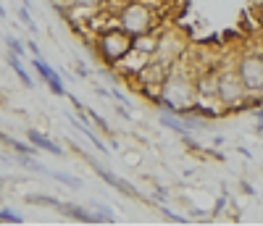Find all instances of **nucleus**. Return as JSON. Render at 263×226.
I'll return each mask as SVG.
<instances>
[{
  "label": "nucleus",
  "instance_id": "obj_1",
  "mask_svg": "<svg viewBox=\"0 0 263 226\" xmlns=\"http://www.w3.org/2000/svg\"><path fill=\"white\" fill-rule=\"evenodd\" d=\"M95 50H98V55H100L103 63L116 66V63L132 50V34H129L126 29H121L119 24L105 27V29H100L98 37H95Z\"/></svg>",
  "mask_w": 263,
  "mask_h": 226
},
{
  "label": "nucleus",
  "instance_id": "obj_2",
  "mask_svg": "<svg viewBox=\"0 0 263 226\" xmlns=\"http://www.w3.org/2000/svg\"><path fill=\"white\" fill-rule=\"evenodd\" d=\"M216 98L221 100V105L227 110H237L250 100L248 87L242 84V79H239L234 66H224V69L218 71V77H216Z\"/></svg>",
  "mask_w": 263,
  "mask_h": 226
},
{
  "label": "nucleus",
  "instance_id": "obj_3",
  "mask_svg": "<svg viewBox=\"0 0 263 226\" xmlns=\"http://www.w3.org/2000/svg\"><path fill=\"white\" fill-rule=\"evenodd\" d=\"M116 21H119V27L126 29L129 34H142V32L156 29L158 13L147 3H142V0H132V3H124V8L116 13Z\"/></svg>",
  "mask_w": 263,
  "mask_h": 226
},
{
  "label": "nucleus",
  "instance_id": "obj_4",
  "mask_svg": "<svg viewBox=\"0 0 263 226\" xmlns=\"http://www.w3.org/2000/svg\"><path fill=\"white\" fill-rule=\"evenodd\" d=\"M234 69H237L239 79H242V84L248 87L250 100L260 98L263 95V58H260V53H255V50L239 53Z\"/></svg>",
  "mask_w": 263,
  "mask_h": 226
},
{
  "label": "nucleus",
  "instance_id": "obj_5",
  "mask_svg": "<svg viewBox=\"0 0 263 226\" xmlns=\"http://www.w3.org/2000/svg\"><path fill=\"white\" fill-rule=\"evenodd\" d=\"M184 48H187L184 40L179 34L168 32V34L158 37V48H156V53H153V61H158V63L166 66V69H171V66L184 55Z\"/></svg>",
  "mask_w": 263,
  "mask_h": 226
},
{
  "label": "nucleus",
  "instance_id": "obj_6",
  "mask_svg": "<svg viewBox=\"0 0 263 226\" xmlns=\"http://www.w3.org/2000/svg\"><path fill=\"white\" fill-rule=\"evenodd\" d=\"M32 69L42 77V82H45V87L50 89V92L55 95V98H69V92H66V87H63V82H61V74L53 69V66L48 63V61H42V55H32Z\"/></svg>",
  "mask_w": 263,
  "mask_h": 226
},
{
  "label": "nucleus",
  "instance_id": "obj_7",
  "mask_svg": "<svg viewBox=\"0 0 263 226\" xmlns=\"http://www.w3.org/2000/svg\"><path fill=\"white\" fill-rule=\"evenodd\" d=\"M90 166H92V171H95V174H98V176L103 179V182H105L108 187H114L116 192H121V195H126V197H132V200H145V197L140 195V190H137L135 184H129L126 179H121L119 174H114V171L103 168V166H100L98 161H92Z\"/></svg>",
  "mask_w": 263,
  "mask_h": 226
},
{
  "label": "nucleus",
  "instance_id": "obj_8",
  "mask_svg": "<svg viewBox=\"0 0 263 226\" xmlns=\"http://www.w3.org/2000/svg\"><path fill=\"white\" fill-rule=\"evenodd\" d=\"M150 58L153 55H147V53H140V50H135V48H132L119 63H116V69L124 74V77H137L142 69H145V66L150 63Z\"/></svg>",
  "mask_w": 263,
  "mask_h": 226
},
{
  "label": "nucleus",
  "instance_id": "obj_9",
  "mask_svg": "<svg viewBox=\"0 0 263 226\" xmlns=\"http://www.w3.org/2000/svg\"><path fill=\"white\" fill-rule=\"evenodd\" d=\"M158 37H161V34H158L156 29L142 32V34H132V48L140 50V53L153 55V53H156V48H158Z\"/></svg>",
  "mask_w": 263,
  "mask_h": 226
},
{
  "label": "nucleus",
  "instance_id": "obj_10",
  "mask_svg": "<svg viewBox=\"0 0 263 226\" xmlns=\"http://www.w3.org/2000/svg\"><path fill=\"white\" fill-rule=\"evenodd\" d=\"M27 140H29L37 150H45V153H50V155H55V158H61V155H63V147H61V145H55L50 137H45V134L37 131V129H29V131H27Z\"/></svg>",
  "mask_w": 263,
  "mask_h": 226
},
{
  "label": "nucleus",
  "instance_id": "obj_11",
  "mask_svg": "<svg viewBox=\"0 0 263 226\" xmlns=\"http://www.w3.org/2000/svg\"><path fill=\"white\" fill-rule=\"evenodd\" d=\"M55 211H61L63 216H69V218H74V221H82V223H92V211H87V208L77 205V202H63V200H61Z\"/></svg>",
  "mask_w": 263,
  "mask_h": 226
},
{
  "label": "nucleus",
  "instance_id": "obj_12",
  "mask_svg": "<svg viewBox=\"0 0 263 226\" xmlns=\"http://www.w3.org/2000/svg\"><path fill=\"white\" fill-rule=\"evenodd\" d=\"M6 61H8V66H11V69H13V74L18 77V82L24 84L27 89H32V87H34V82H32V77L27 74V69H24V66H21V58H18V55H13V53L8 50Z\"/></svg>",
  "mask_w": 263,
  "mask_h": 226
},
{
  "label": "nucleus",
  "instance_id": "obj_13",
  "mask_svg": "<svg viewBox=\"0 0 263 226\" xmlns=\"http://www.w3.org/2000/svg\"><path fill=\"white\" fill-rule=\"evenodd\" d=\"M0 145L3 147H11L13 153H21V155H34V145H24V142H18L16 137H11V134H6V131H0Z\"/></svg>",
  "mask_w": 263,
  "mask_h": 226
},
{
  "label": "nucleus",
  "instance_id": "obj_14",
  "mask_svg": "<svg viewBox=\"0 0 263 226\" xmlns=\"http://www.w3.org/2000/svg\"><path fill=\"white\" fill-rule=\"evenodd\" d=\"M40 174H48V176L55 179V182H61V184H66V187H71V190H79V187H82V179H79V176H71V174L50 171V168H45V166H40Z\"/></svg>",
  "mask_w": 263,
  "mask_h": 226
},
{
  "label": "nucleus",
  "instance_id": "obj_15",
  "mask_svg": "<svg viewBox=\"0 0 263 226\" xmlns=\"http://www.w3.org/2000/svg\"><path fill=\"white\" fill-rule=\"evenodd\" d=\"M114 221H116V216L105 205H95L92 208V223H114Z\"/></svg>",
  "mask_w": 263,
  "mask_h": 226
},
{
  "label": "nucleus",
  "instance_id": "obj_16",
  "mask_svg": "<svg viewBox=\"0 0 263 226\" xmlns=\"http://www.w3.org/2000/svg\"><path fill=\"white\" fill-rule=\"evenodd\" d=\"M27 202L32 205H50V208H58V197H50V195H27Z\"/></svg>",
  "mask_w": 263,
  "mask_h": 226
},
{
  "label": "nucleus",
  "instance_id": "obj_17",
  "mask_svg": "<svg viewBox=\"0 0 263 226\" xmlns=\"http://www.w3.org/2000/svg\"><path fill=\"white\" fill-rule=\"evenodd\" d=\"M161 121H163V126L174 129L177 134H187V126H184L182 121H177V119H174V113H171V116H168V113H163V116H161Z\"/></svg>",
  "mask_w": 263,
  "mask_h": 226
},
{
  "label": "nucleus",
  "instance_id": "obj_18",
  "mask_svg": "<svg viewBox=\"0 0 263 226\" xmlns=\"http://www.w3.org/2000/svg\"><path fill=\"white\" fill-rule=\"evenodd\" d=\"M18 21H21V24H24L32 34H37V24L32 21V13H29V8H27V6H21V8H18Z\"/></svg>",
  "mask_w": 263,
  "mask_h": 226
},
{
  "label": "nucleus",
  "instance_id": "obj_19",
  "mask_svg": "<svg viewBox=\"0 0 263 226\" xmlns=\"http://www.w3.org/2000/svg\"><path fill=\"white\" fill-rule=\"evenodd\" d=\"M6 45H8V50H11L13 55L24 58V53H27V45L21 42V40H16V37H6Z\"/></svg>",
  "mask_w": 263,
  "mask_h": 226
},
{
  "label": "nucleus",
  "instance_id": "obj_20",
  "mask_svg": "<svg viewBox=\"0 0 263 226\" xmlns=\"http://www.w3.org/2000/svg\"><path fill=\"white\" fill-rule=\"evenodd\" d=\"M24 218H21L18 213H13L11 208H0V223H21Z\"/></svg>",
  "mask_w": 263,
  "mask_h": 226
},
{
  "label": "nucleus",
  "instance_id": "obj_21",
  "mask_svg": "<svg viewBox=\"0 0 263 226\" xmlns=\"http://www.w3.org/2000/svg\"><path fill=\"white\" fill-rule=\"evenodd\" d=\"M63 6H87V8H100L103 0H63Z\"/></svg>",
  "mask_w": 263,
  "mask_h": 226
},
{
  "label": "nucleus",
  "instance_id": "obj_22",
  "mask_svg": "<svg viewBox=\"0 0 263 226\" xmlns=\"http://www.w3.org/2000/svg\"><path fill=\"white\" fill-rule=\"evenodd\" d=\"M74 71H77L82 79H87V77H90V69H87V66H82V63H74Z\"/></svg>",
  "mask_w": 263,
  "mask_h": 226
},
{
  "label": "nucleus",
  "instance_id": "obj_23",
  "mask_svg": "<svg viewBox=\"0 0 263 226\" xmlns=\"http://www.w3.org/2000/svg\"><path fill=\"white\" fill-rule=\"evenodd\" d=\"M27 50H29L32 55H40V48H37V42H34V40H29V42H27Z\"/></svg>",
  "mask_w": 263,
  "mask_h": 226
},
{
  "label": "nucleus",
  "instance_id": "obj_24",
  "mask_svg": "<svg viewBox=\"0 0 263 226\" xmlns=\"http://www.w3.org/2000/svg\"><path fill=\"white\" fill-rule=\"evenodd\" d=\"M129 163H140V155H135V153H129V155H124Z\"/></svg>",
  "mask_w": 263,
  "mask_h": 226
},
{
  "label": "nucleus",
  "instance_id": "obj_25",
  "mask_svg": "<svg viewBox=\"0 0 263 226\" xmlns=\"http://www.w3.org/2000/svg\"><path fill=\"white\" fill-rule=\"evenodd\" d=\"M0 18H6V8H3V3H0Z\"/></svg>",
  "mask_w": 263,
  "mask_h": 226
},
{
  "label": "nucleus",
  "instance_id": "obj_26",
  "mask_svg": "<svg viewBox=\"0 0 263 226\" xmlns=\"http://www.w3.org/2000/svg\"><path fill=\"white\" fill-rule=\"evenodd\" d=\"M50 3H55V6H63V0H50Z\"/></svg>",
  "mask_w": 263,
  "mask_h": 226
},
{
  "label": "nucleus",
  "instance_id": "obj_27",
  "mask_svg": "<svg viewBox=\"0 0 263 226\" xmlns=\"http://www.w3.org/2000/svg\"><path fill=\"white\" fill-rule=\"evenodd\" d=\"M0 192H3V187H0Z\"/></svg>",
  "mask_w": 263,
  "mask_h": 226
}]
</instances>
